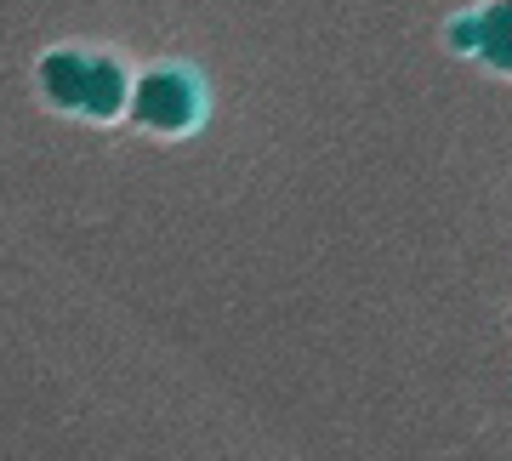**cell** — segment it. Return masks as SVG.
I'll use <instances>...</instances> for the list:
<instances>
[{
  "instance_id": "1",
  "label": "cell",
  "mask_w": 512,
  "mask_h": 461,
  "mask_svg": "<svg viewBox=\"0 0 512 461\" xmlns=\"http://www.w3.org/2000/svg\"><path fill=\"white\" fill-rule=\"evenodd\" d=\"M46 86L69 109H86V114H114L120 97H126V80H120L114 63H80V57H52L46 63Z\"/></svg>"
},
{
  "instance_id": "3",
  "label": "cell",
  "mask_w": 512,
  "mask_h": 461,
  "mask_svg": "<svg viewBox=\"0 0 512 461\" xmlns=\"http://www.w3.org/2000/svg\"><path fill=\"white\" fill-rule=\"evenodd\" d=\"M478 46H484V57L495 69L512 74V6H495V12L478 18Z\"/></svg>"
},
{
  "instance_id": "2",
  "label": "cell",
  "mask_w": 512,
  "mask_h": 461,
  "mask_svg": "<svg viewBox=\"0 0 512 461\" xmlns=\"http://www.w3.org/2000/svg\"><path fill=\"white\" fill-rule=\"evenodd\" d=\"M137 114L160 131H183L200 120V92H194V80L183 69H160L137 86Z\"/></svg>"
}]
</instances>
